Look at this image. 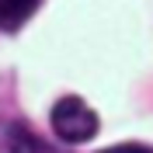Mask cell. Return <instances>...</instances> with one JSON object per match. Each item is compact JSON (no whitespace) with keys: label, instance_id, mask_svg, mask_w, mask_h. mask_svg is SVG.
Returning <instances> with one entry per match:
<instances>
[{"label":"cell","instance_id":"7a4b0ae2","mask_svg":"<svg viewBox=\"0 0 153 153\" xmlns=\"http://www.w3.org/2000/svg\"><path fill=\"white\" fill-rule=\"evenodd\" d=\"M42 0H0V31H18Z\"/></svg>","mask_w":153,"mask_h":153},{"label":"cell","instance_id":"277c9868","mask_svg":"<svg viewBox=\"0 0 153 153\" xmlns=\"http://www.w3.org/2000/svg\"><path fill=\"white\" fill-rule=\"evenodd\" d=\"M101 153H153V146H146V143H118V146H108Z\"/></svg>","mask_w":153,"mask_h":153},{"label":"cell","instance_id":"6da1fadb","mask_svg":"<svg viewBox=\"0 0 153 153\" xmlns=\"http://www.w3.org/2000/svg\"><path fill=\"white\" fill-rule=\"evenodd\" d=\"M49 122H52L56 139H63V143H87V139L97 136V125H101L94 108L87 105L84 97H73V94L59 97L56 105H52Z\"/></svg>","mask_w":153,"mask_h":153},{"label":"cell","instance_id":"3957f363","mask_svg":"<svg viewBox=\"0 0 153 153\" xmlns=\"http://www.w3.org/2000/svg\"><path fill=\"white\" fill-rule=\"evenodd\" d=\"M10 153H63L56 150L52 143H45V139H38L31 129H25V125H14L10 129Z\"/></svg>","mask_w":153,"mask_h":153}]
</instances>
